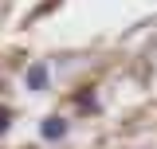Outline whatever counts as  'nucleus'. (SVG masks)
<instances>
[{"mask_svg": "<svg viewBox=\"0 0 157 149\" xmlns=\"http://www.w3.org/2000/svg\"><path fill=\"white\" fill-rule=\"evenodd\" d=\"M75 102H78V110H90V114H94V110H98V94H94V86H82V90L75 94Z\"/></svg>", "mask_w": 157, "mask_h": 149, "instance_id": "3", "label": "nucleus"}, {"mask_svg": "<svg viewBox=\"0 0 157 149\" xmlns=\"http://www.w3.org/2000/svg\"><path fill=\"white\" fill-rule=\"evenodd\" d=\"M24 86L28 90H47V63H32L24 71Z\"/></svg>", "mask_w": 157, "mask_h": 149, "instance_id": "2", "label": "nucleus"}, {"mask_svg": "<svg viewBox=\"0 0 157 149\" xmlns=\"http://www.w3.org/2000/svg\"><path fill=\"white\" fill-rule=\"evenodd\" d=\"M8 126H12V110L0 106V133H8Z\"/></svg>", "mask_w": 157, "mask_h": 149, "instance_id": "4", "label": "nucleus"}, {"mask_svg": "<svg viewBox=\"0 0 157 149\" xmlns=\"http://www.w3.org/2000/svg\"><path fill=\"white\" fill-rule=\"evenodd\" d=\"M67 133H71V122L59 118V114H47V118L39 122V137H43V141H63Z\"/></svg>", "mask_w": 157, "mask_h": 149, "instance_id": "1", "label": "nucleus"}]
</instances>
